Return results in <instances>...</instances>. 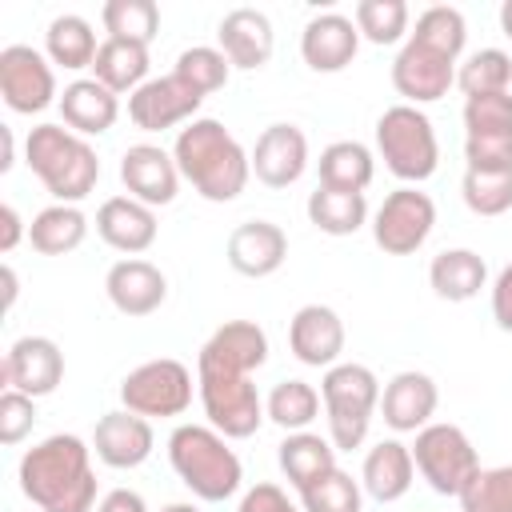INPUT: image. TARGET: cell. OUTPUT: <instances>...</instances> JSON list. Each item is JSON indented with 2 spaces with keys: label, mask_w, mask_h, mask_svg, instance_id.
Here are the masks:
<instances>
[{
  "label": "cell",
  "mask_w": 512,
  "mask_h": 512,
  "mask_svg": "<svg viewBox=\"0 0 512 512\" xmlns=\"http://www.w3.org/2000/svg\"><path fill=\"white\" fill-rule=\"evenodd\" d=\"M16 476H20V492L40 512H96L92 448L72 432H56L32 444L20 456Z\"/></svg>",
  "instance_id": "obj_1"
},
{
  "label": "cell",
  "mask_w": 512,
  "mask_h": 512,
  "mask_svg": "<svg viewBox=\"0 0 512 512\" xmlns=\"http://www.w3.org/2000/svg\"><path fill=\"white\" fill-rule=\"evenodd\" d=\"M172 160L180 176L212 204H228L244 192L252 176V156L240 148V140L212 116H196L180 128L172 144Z\"/></svg>",
  "instance_id": "obj_2"
},
{
  "label": "cell",
  "mask_w": 512,
  "mask_h": 512,
  "mask_svg": "<svg viewBox=\"0 0 512 512\" xmlns=\"http://www.w3.org/2000/svg\"><path fill=\"white\" fill-rule=\"evenodd\" d=\"M168 464L180 476V484L208 504H220L236 496L244 468L240 456L228 448V436H220L212 424H180L168 436Z\"/></svg>",
  "instance_id": "obj_3"
},
{
  "label": "cell",
  "mask_w": 512,
  "mask_h": 512,
  "mask_svg": "<svg viewBox=\"0 0 512 512\" xmlns=\"http://www.w3.org/2000/svg\"><path fill=\"white\" fill-rule=\"evenodd\" d=\"M24 160L56 204H80L100 180L96 148L64 124H36L24 140Z\"/></svg>",
  "instance_id": "obj_4"
},
{
  "label": "cell",
  "mask_w": 512,
  "mask_h": 512,
  "mask_svg": "<svg viewBox=\"0 0 512 512\" xmlns=\"http://www.w3.org/2000/svg\"><path fill=\"white\" fill-rule=\"evenodd\" d=\"M320 400H324L332 448L352 452L368 440L372 412L380 408V380L368 364H332V368H324Z\"/></svg>",
  "instance_id": "obj_5"
},
{
  "label": "cell",
  "mask_w": 512,
  "mask_h": 512,
  "mask_svg": "<svg viewBox=\"0 0 512 512\" xmlns=\"http://www.w3.org/2000/svg\"><path fill=\"white\" fill-rule=\"evenodd\" d=\"M376 152L384 168L404 184H424L440 164V144L432 120L416 104H392L376 120Z\"/></svg>",
  "instance_id": "obj_6"
},
{
  "label": "cell",
  "mask_w": 512,
  "mask_h": 512,
  "mask_svg": "<svg viewBox=\"0 0 512 512\" xmlns=\"http://www.w3.org/2000/svg\"><path fill=\"white\" fill-rule=\"evenodd\" d=\"M196 392L204 404L208 424L228 440H248L264 424V400L252 384V376L224 372L212 364H196Z\"/></svg>",
  "instance_id": "obj_7"
},
{
  "label": "cell",
  "mask_w": 512,
  "mask_h": 512,
  "mask_svg": "<svg viewBox=\"0 0 512 512\" xmlns=\"http://www.w3.org/2000/svg\"><path fill=\"white\" fill-rule=\"evenodd\" d=\"M412 460L416 472L428 480V488L440 496H460L468 480L480 472V456L456 424H424L416 432Z\"/></svg>",
  "instance_id": "obj_8"
},
{
  "label": "cell",
  "mask_w": 512,
  "mask_h": 512,
  "mask_svg": "<svg viewBox=\"0 0 512 512\" xmlns=\"http://www.w3.org/2000/svg\"><path fill=\"white\" fill-rule=\"evenodd\" d=\"M120 404L144 420H164V416H180L192 404V372L188 364L160 356V360H144L140 368H132L120 380Z\"/></svg>",
  "instance_id": "obj_9"
},
{
  "label": "cell",
  "mask_w": 512,
  "mask_h": 512,
  "mask_svg": "<svg viewBox=\"0 0 512 512\" xmlns=\"http://www.w3.org/2000/svg\"><path fill=\"white\" fill-rule=\"evenodd\" d=\"M436 224V204L428 192L404 184L384 196V204L372 216V240L384 256H412Z\"/></svg>",
  "instance_id": "obj_10"
},
{
  "label": "cell",
  "mask_w": 512,
  "mask_h": 512,
  "mask_svg": "<svg viewBox=\"0 0 512 512\" xmlns=\"http://www.w3.org/2000/svg\"><path fill=\"white\" fill-rule=\"evenodd\" d=\"M0 96L12 112L32 116L44 112L56 100V72L52 60L40 56L28 44H8L0 48Z\"/></svg>",
  "instance_id": "obj_11"
},
{
  "label": "cell",
  "mask_w": 512,
  "mask_h": 512,
  "mask_svg": "<svg viewBox=\"0 0 512 512\" xmlns=\"http://www.w3.org/2000/svg\"><path fill=\"white\" fill-rule=\"evenodd\" d=\"M200 104H204V96L188 80L168 72V76H156V80L140 84L128 96V120L140 132H164V128H176V124H192Z\"/></svg>",
  "instance_id": "obj_12"
},
{
  "label": "cell",
  "mask_w": 512,
  "mask_h": 512,
  "mask_svg": "<svg viewBox=\"0 0 512 512\" xmlns=\"http://www.w3.org/2000/svg\"><path fill=\"white\" fill-rule=\"evenodd\" d=\"M64 380V352L52 336H20L0 364V384L16 388L32 400L52 396Z\"/></svg>",
  "instance_id": "obj_13"
},
{
  "label": "cell",
  "mask_w": 512,
  "mask_h": 512,
  "mask_svg": "<svg viewBox=\"0 0 512 512\" xmlns=\"http://www.w3.org/2000/svg\"><path fill=\"white\" fill-rule=\"evenodd\" d=\"M120 180H124L128 196L148 208H164L180 192V168H176L172 152H164L160 144H132L120 156Z\"/></svg>",
  "instance_id": "obj_14"
},
{
  "label": "cell",
  "mask_w": 512,
  "mask_h": 512,
  "mask_svg": "<svg viewBox=\"0 0 512 512\" xmlns=\"http://www.w3.org/2000/svg\"><path fill=\"white\" fill-rule=\"evenodd\" d=\"M308 168V136L296 124H268L252 148V172L264 188H288Z\"/></svg>",
  "instance_id": "obj_15"
},
{
  "label": "cell",
  "mask_w": 512,
  "mask_h": 512,
  "mask_svg": "<svg viewBox=\"0 0 512 512\" xmlns=\"http://www.w3.org/2000/svg\"><path fill=\"white\" fill-rule=\"evenodd\" d=\"M288 348L308 368H332L344 352V320L328 304H304L288 320Z\"/></svg>",
  "instance_id": "obj_16"
},
{
  "label": "cell",
  "mask_w": 512,
  "mask_h": 512,
  "mask_svg": "<svg viewBox=\"0 0 512 512\" xmlns=\"http://www.w3.org/2000/svg\"><path fill=\"white\" fill-rule=\"evenodd\" d=\"M92 448L96 456L108 464V468H140L152 448H156V432H152V420L128 412V408H116V412H104L96 420V432H92Z\"/></svg>",
  "instance_id": "obj_17"
},
{
  "label": "cell",
  "mask_w": 512,
  "mask_h": 512,
  "mask_svg": "<svg viewBox=\"0 0 512 512\" xmlns=\"http://www.w3.org/2000/svg\"><path fill=\"white\" fill-rule=\"evenodd\" d=\"M456 84V64L420 48V44H404L392 60V88L404 96V104H432L440 96H448V88Z\"/></svg>",
  "instance_id": "obj_18"
},
{
  "label": "cell",
  "mask_w": 512,
  "mask_h": 512,
  "mask_svg": "<svg viewBox=\"0 0 512 512\" xmlns=\"http://www.w3.org/2000/svg\"><path fill=\"white\" fill-rule=\"evenodd\" d=\"M224 252H228L232 272H240L248 280H264V276L280 272V264L288 260V236L272 220H244L228 232Z\"/></svg>",
  "instance_id": "obj_19"
},
{
  "label": "cell",
  "mask_w": 512,
  "mask_h": 512,
  "mask_svg": "<svg viewBox=\"0 0 512 512\" xmlns=\"http://www.w3.org/2000/svg\"><path fill=\"white\" fill-rule=\"evenodd\" d=\"M104 292L120 316H152L168 300V280L156 264H148L140 256H124L108 268Z\"/></svg>",
  "instance_id": "obj_20"
},
{
  "label": "cell",
  "mask_w": 512,
  "mask_h": 512,
  "mask_svg": "<svg viewBox=\"0 0 512 512\" xmlns=\"http://www.w3.org/2000/svg\"><path fill=\"white\" fill-rule=\"evenodd\" d=\"M360 52V28L356 20L340 12H320L300 32V56L312 72H344Z\"/></svg>",
  "instance_id": "obj_21"
},
{
  "label": "cell",
  "mask_w": 512,
  "mask_h": 512,
  "mask_svg": "<svg viewBox=\"0 0 512 512\" xmlns=\"http://www.w3.org/2000/svg\"><path fill=\"white\" fill-rule=\"evenodd\" d=\"M440 404V392H436V380L428 372H396L384 392H380V412H384V424L392 432H420L424 424H432V412Z\"/></svg>",
  "instance_id": "obj_22"
},
{
  "label": "cell",
  "mask_w": 512,
  "mask_h": 512,
  "mask_svg": "<svg viewBox=\"0 0 512 512\" xmlns=\"http://www.w3.org/2000/svg\"><path fill=\"white\" fill-rule=\"evenodd\" d=\"M216 40H220V52L228 56L232 68H264L272 60V48H276V32H272V20L260 12V8H232L220 28H216Z\"/></svg>",
  "instance_id": "obj_23"
},
{
  "label": "cell",
  "mask_w": 512,
  "mask_h": 512,
  "mask_svg": "<svg viewBox=\"0 0 512 512\" xmlns=\"http://www.w3.org/2000/svg\"><path fill=\"white\" fill-rule=\"evenodd\" d=\"M96 232L108 248L124 256H140L156 244V208L132 200V196H108L96 208Z\"/></svg>",
  "instance_id": "obj_24"
},
{
  "label": "cell",
  "mask_w": 512,
  "mask_h": 512,
  "mask_svg": "<svg viewBox=\"0 0 512 512\" xmlns=\"http://www.w3.org/2000/svg\"><path fill=\"white\" fill-rule=\"evenodd\" d=\"M264 360H268V332L260 324H252V320H228V324H220L204 340V348L196 356V364H212V368L240 372V376H252Z\"/></svg>",
  "instance_id": "obj_25"
},
{
  "label": "cell",
  "mask_w": 512,
  "mask_h": 512,
  "mask_svg": "<svg viewBox=\"0 0 512 512\" xmlns=\"http://www.w3.org/2000/svg\"><path fill=\"white\" fill-rule=\"evenodd\" d=\"M412 476H416V460H412V448L400 444V440L372 444L368 456H364V468H360L364 492L380 504H396L400 496H408Z\"/></svg>",
  "instance_id": "obj_26"
},
{
  "label": "cell",
  "mask_w": 512,
  "mask_h": 512,
  "mask_svg": "<svg viewBox=\"0 0 512 512\" xmlns=\"http://www.w3.org/2000/svg\"><path fill=\"white\" fill-rule=\"evenodd\" d=\"M60 116L76 136H100L116 124L120 116V100L116 92H108L100 80H72L60 92Z\"/></svg>",
  "instance_id": "obj_27"
},
{
  "label": "cell",
  "mask_w": 512,
  "mask_h": 512,
  "mask_svg": "<svg viewBox=\"0 0 512 512\" xmlns=\"http://www.w3.org/2000/svg\"><path fill=\"white\" fill-rule=\"evenodd\" d=\"M428 284L440 300L448 304H464L472 296H480V288L488 284V264L480 252L472 248H444L440 256H432L428 264Z\"/></svg>",
  "instance_id": "obj_28"
},
{
  "label": "cell",
  "mask_w": 512,
  "mask_h": 512,
  "mask_svg": "<svg viewBox=\"0 0 512 512\" xmlns=\"http://www.w3.org/2000/svg\"><path fill=\"white\" fill-rule=\"evenodd\" d=\"M276 460H280V472L288 476V484L296 492H304L308 484H316L320 476H328L336 468V448L320 432H288L280 440Z\"/></svg>",
  "instance_id": "obj_29"
},
{
  "label": "cell",
  "mask_w": 512,
  "mask_h": 512,
  "mask_svg": "<svg viewBox=\"0 0 512 512\" xmlns=\"http://www.w3.org/2000/svg\"><path fill=\"white\" fill-rule=\"evenodd\" d=\"M148 48L144 44H132V40H104L96 60H92V80H100L108 92H136L140 84H148Z\"/></svg>",
  "instance_id": "obj_30"
},
{
  "label": "cell",
  "mask_w": 512,
  "mask_h": 512,
  "mask_svg": "<svg viewBox=\"0 0 512 512\" xmlns=\"http://www.w3.org/2000/svg\"><path fill=\"white\" fill-rule=\"evenodd\" d=\"M84 236H88V216L76 204H48L28 224V240L40 256H68L84 244Z\"/></svg>",
  "instance_id": "obj_31"
},
{
  "label": "cell",
  "mask_w": 512,
  "mask_h": 512,
  "mask_svg": "<svg viewBox=\"0 0 512 512\" xmlns=\"http://www.w3.org/2000/svg\"><path fill=\"white\" fill-rule=\"evenodd\" d=\"M316 168H320V188H336V192H364L376 176V160L360 140L328 144L320 152Z\"/></svg>",
  "instance_id": "obj_32"
},
{
  "label": "cell",
  "mask_w": 512,
  "mask_h": 512,
  "mask_svg": "<svg viewBox=\"0 0 512 512\" xmlns=\"http://www.w3.org/2000/svg\"><path fill=\"white\" fill-rule=\"evenodd\" d=\"M44 52H48L52 64H60V68H68V72H80V68H92L100 44H96V32H92V24H88L84 16L64 12V16H56V20L48 24V32H44Z\"/></svg>",
  "instance_id": "obj_33"
},
{
  "label": "cell",
  "mask_w": 512,
  "mask_h": 512,
  "mask_svg": "<svg viewBox=\"0 0 512 512\" xmlns=\"http://www.w3.org/2000/svg\"><path fill=\"white\" fill-rule=\"evenodd\" d=\"M308 220L324 236H352L368 220V200L364 192H336L316 184V192L308 196Z\"/></svg>",
  "instance_id": "obj_34"
},
{
  "label": "cell",
  "mask_w": 512,
  "mask_h": 512,
  "mask_svg": "<svg viewBox=\"0 0 512 512\" xmlns=\"http://www.w3.org/2000/svg\"><path fill=\"white\" fill-rule=\"evenodd\" d=\"M408 40L456 64V60H460V52H464V40H468V24H464L460 8L432 4V8H424V12L416 16V28L408 32Z\"/></svg>",
  "instance_id": "obj_35"
},
{
  "label": "cell",
  "mask_w": 512,
  "mask_h": 512,
  "mask_svg": "<svg viewBox=\"0 0 512 512\" xmlns=\"http://www.w3.org/2000/svg\"><path fill=\"white\" fill-rule=\"evenodd\" d=\"M264 412L272 424H280L284 432H308V424L320 416V392L308 380H280L268 400Z\"/></svg>",
  "instance_id": "obj_36"
},
{
  "label": "cell",
  "mask_w": 512,
  "mask_h": 512,
  "mask_svg": "<svg viewBox=\"0 0 512 512\" xmlns=\"http://www.w3.org/2000/svg\"><path fill=\"white\" fill-rule=\"evenodd\" d=\"M100 20L112 40H132V44H152L160 32V8L156 0H108L100 8Z\"/></svg>",
  "instance_id": "obj_37"
},
{
  "label": "cell",
  "mask_w": 512,
  "mask_h": 512,
  "mask_svg": "<svg viewBox=\"0 0 512 512\" xmlns=\"http://www.w3.org/2000/svg\"><path fill=\"white\" fill-rule=\"evenodd\" d=\"M300 508L304 512H364V484L352 480V472L332 468L328 476H320L316 484L300 492Z\"/></svg>",
  "instance_id": "obj_38"
},
{
  "label": "cell",
  "mask_w": 512,
  "mask_h": 512,
  "mask_svg": "<svg viewBox=\"0 0 512 512\" xmlns=\"http://www.w3.org/2000/svg\"><path fill=\"white\" fill-rule=\"evenodd\" d=\"M456 84L464 88V96H488V92H508L512 84V56L504 48H480L472 52L460 72Z\"/></svg>",
  "instance_id": "obj_39"
},
{
  "label": "cell",
  "mask_w": 512,
  "mask_h": 512,
  "mask_svg": "<svg viewBox=\"0 0 512 512\" xmlns=\"http://www.w3.org/2000/svg\"><path fill=\"white\" fill-rule=\"evenodd\" d=\"M180 80H188L200 96H208V92H220L224 84H228V72H232V64H228V56L220 52V48H208V44H192V48H184L180 56H176V68H172Z\"/></svg>",
  "instance_id": "obj_40"
},
{
  "label": "cell",
  "mask_w": 512,
  "mask_h": 512,
  "mask_svg": "<svg viewBox=\"0 0 512 512\" xmlns=\"http://www.w3.org/2000/svg\"><path fill=\"white\" fill-rule=\"evenodd\" d=\"M456 500L460 512H512V464L480 468Z\"/></svg>",
  "instance_id": "obj_41"
},
{
  "label": "cell",
  "mask_w": 512,
  "mask_h": 512,
  "mask_svg": "<svg viewBox=\"0 0 512 512\" xmlns=\"http://www.w3.org/2000/svg\"><path fill=\"white\" fill-rule=\"evenodd\" d=\"M460 196L476 216H504L512 208V172H464Z\"/></svg>",
  "instance_id": "obj_42"
},
{
  "label": "cell",
  "mask_w": 512,
  "mask_h": 512,
  "mask_svg": "<svg viewBox=\"0 0 512 512\" xmlns=\"http://www.w3.org/2000/svg\"><path fill=\"white\" fill-rule=\"evenodd\" d=\"M356 28L372 44H396L408 32V4L404 0H360Z\"/></svg>",
  "instance_id": "obj_43"
},
{
  "label": "cell",
  "mask_w": 512,
  "mask_h": 512,
  "mask_svg": "<svg viewBox=\"0 0 512 512\" xmlns=\"http://www.w3.org/2000/svg\"><path fill=\"white\" fill-rule=\"evenodd\" d=\"M464 128H468V136L512 132V92L468 96V100H464Z\"/></svg>",
  "instance_id": "obj_44"
},
{
  "label": "cell",
  "mask_w": 512,
  "mask_h": 512,
  "mask_svg": "<svg viewBox=\"0 0 512 512\" xmlns=\"http://www.w3.org/2000/svg\"><path fill=\"white\" fill-rule=\"evenodd\" d=\"M464 160L472 172H512V132L464 136Z\"/></svg>",
  "instance_id": "obj_45"
},
{
  "label": "cell",
  "mask_w": 512,
  "mask_h": 512,
  "mask_svg": "<svg viewBox=\"0 0 512 512\" xmlns=\"http://www.w3.org/2000/svg\"><path fill=\"white\" fill-rule=\"evenodd\" d=\"M36 424V400L16 392V388H4L0 392V444H20Z\"/></svg>",
  "instance_id": "obj_46"
},
{
  "label": "cell",
  "mask_w": 512,
  "mask_h": 512,
  "mask_svg": "<svg viewBox=\"0 0 512 512\" xmlns=\"http://www.w3.org/2000/svg\"><path fill=\"white\" fill-rule=\"evenodd\" d=\"M236 512H304V508H296L280 484H268L264 480V484H256V488H248L240 496V508Z\"/></svg>",
  "instance_id": "obj_47"
},
{
  "label": "cell",
  "mask_w": 512,
  "mask_h": 512,
  "mask_svg": "<svg viewBox=\"0 0 512 512\" xmlns=\"http://www.w3.org/2000/svg\"><path fill=\"white\" fill-rule=\"evenodd\" d=\"M492 320L504 332H512V264H504L496 284H492Z\"/></svg>",
  "instance_id": "obj_48"
},
{
  "label": "cell",
  "mask_w": 512,
  "mask_h": 512,
  "mask_svg": "<svg viewBox=\"0 0 512 512\" xmlns=\"http://www.w3.org/2000/svg\"><path fill=\"white\" fill-rule=\"evenodd\" d=\"M24 236H28V228H24L20 212L12 204H0V252H12Z\"/></svg>",
  "instance_id": "obj_49"
},
{
  "label": "cell",
  "mask_w": 512,
  "mask_h": 512,
  "mask_svg": "<svg viewBox=\"0 0 512 512\" xmlns=\"http://www.w3.org/2000/svg\"><path fill=\"white\" fill-rule=\"evenodd\" d=\"M96 512H148V504H144V496L132 492V488H112V492L96 504Z\"/></svg>",
  "instance_id": "obj_50"
},
{
  "label": "cell",
  "mask_w": 512,
  "mask_h": 512,
  "mask_svg": "<svg viewBox=\"0 0 512 512\" xmlns=\"http://www.w3.org/2000/svg\"><path fill=\"white\" fill-rule=\"evenodd\" d=\"M16 292H20V288H16V268H12V264H4V308H12V304H16Z\"/></svg>",
  "instance_id": "obj_51"
},
{
  "label": "cell",
  "mask_w": 512,
  "mask_h": 512,
  "mask_svg": "<svg viewBox=\"0 0 512 512\" xmlns=\"http://www.w3.org/2000/svg\"><path fill=\"white\" fill-rule=\"evenodd\" d=\"M0 136H4V160H0V172H8V168H12V128H0Z\"/></svg>",
  "instance_id": "obj_52"
},
{
  "label": "cell",
  "mask_w": 512,
  "mask_h": 512,
  "mask_svg": "<svg viewBox=\"0 0 512 512\" xmlns=\"http://www.w3.org/2000/svg\"><path fill=\"white\" fill-rule=\"evenodd\" d=\"M500 28H504V36L512 40V0L500 4Z\"/></svg>",
  "instance_id": "obj_53"
},
{
  "label": "cell",
  "mask_w": 512,
  "mask_h": 512,
  "mask_svg": "<svg viewBox=\"0 0 512 512\" xmlns=\"http://www.w3.org/2000/svg\"><path fill=\"white\" fill-rule=\"evenodd\" d=\"M160 512H200V508L196 504H164Z\"/></svg>",
  "instance_id": "obj_54"
}]
</instances>
